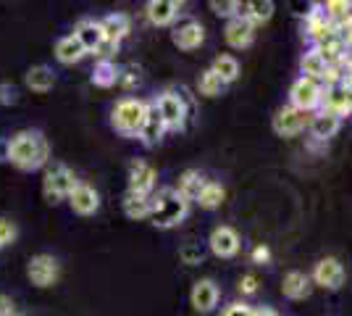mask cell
<instances>
[{"instance_id":"obj_45","label":"cell","mask_w":352,"mask_h":316,"mask_svg":"<svg viewBox=\"0 0 352 316\" xmlns=\"http://www.w3.org/2000/svg\"><path fill=\"white\" fill-rule=\"evenodd\" d=\"M14 316H21V314H14Z\"/></svg>"},{"instance_id":"obj_17","label":"cell","mask_w":352,"mask_h":316,"mask_svg":"<svg viewBox=\"0 0 352 316\" xmlns=\"http://www.w3.org/2000/svg\"><path fill=\"white\" fill-rule=\"evenodd\" d=\"M145 14L150 19V24L155 27H168L174 24L179 14H182V6L176 0H150L145 6Z\"/></svg>"},{"instance_id":"obj_34","label":"cell","mask_w":352,"mask_h":316,"mask_svg":"<svg viewBox=\"0 0 352 316\" xmlns=\"http://www.w3.org/2000/svg\"><path fill=\"white\" fill-rule=\"evenodd\" d=\"M210 8H213V14L223 16V19H234L242 14V3H236V0H210Z\"/></svg>"},{"instance_id":"obj_8","label":"cell","mask_w":352,"mask_h":316,"mask_svg":"<svg viewBox=\"0 0 352 316\" xmlns=\"http://www.w3.org/2000/svg\"><path fill=\"white\" fill-rule=\"evenodd\" d=\"M271 124H274V132L279 137H294L308 127V114L297 111L292 105H284V108H279V111L274 114V121H271Z\"/></svg>"},{"instance_id":"obj_32","label":"cell","mask_w":352,"mask_h":316,"mask_svg":"<svg viewBox=\"0 0 352 316\" xmlns=\"http://www.w3.org/2000/svg\"><path fill=\"white\" fill-rule=\"evenodd\" d=\"M223 198H226V193H223V187H221L219 182H206L195 203H200V209L213 211V209H219L221 203H223Z\"/></svg>"},{"instance_id":"obj_3","label":"cell","mask_w":352,"mask_h":316,"mask_svg":"<svg viewBox=\"0 0 352 316\" xmlns=\"http://www.w3.org/2000/svg\"><path fill=\"white\" fill-rule=\"evenodd\" d=\"M147 103L140 98H124L113 105V114H111V124L113 129L121 132L124 137H137L140 135V127L145 121Z\"/></svg>"},{"instance_id":"obj_38","label":"cell","mask_w":352,"mask_h":316,"mask_svg":"<svg viewBox=\"0 0 352 316\" xmlns=\"http://www.w3.org/2000/svg\"><path fill=\"white\" fill-rule=\"evenodd\" d=\"M239 293H242V295H255V293H258V277H255V274H245V277L239 280Z\"/></svg>"},{"instance_id":"obj_42","label":"cell","mask_w":352,"mask_h":316,"mask_svg":"<svg viewBox=\"0 0 352 316\" xmlns=\"http://www.w3.org/2000/svg\"><path fill=\"white\" fill-rule=\"evenodd\" d=\"M14 314H16L14 301H11L8 295H3V293H0V316H14Z\"/></svg>"},{"instance_id":"obj_26","label":"cell","mask_w":352,"mask_h":316,"mask_svg":"<svg viewBox=\"0 0 352 316\" xmlns=\"http://www.w3.org/2000/svg\"><path fill=\"white\" fill-rule=\"evenodd\" d=\"M24 82H27V87L34 92H47L53 90V85H56V74H53V69H47V66H32L27 76H24Z\"/></svg>"},{"instance_id":"obj_10","label":"cell","mask_w":352,"mask_h":316,"mask_svg":"<svg viewBox=\"0 0 352 316\" xmlns=\"http://www.w3.org/2000/svg\"><path fill=\"white\" fill-rule=\"evenodd\" d=\"M310 282L321 285L323 290H339V287H342V282H344V269H342L339 258H334V256L321 258V261L316 264V269H313Z\"/></svg>"},{"instance_id":"obj_21","label":"cell","mask_w":352,"mask_h":316,"mask_svg":"<svg viewBox=\"0 0 352 316\" xmlns=\"http://www.w3.org/2000/svg\"><path fill=\"white\" fill-rule=\"evenodd\" d=\"M310 290H313V282H310L308 274H302V271H289V274L284 277V282H281V293H284V298H289V301H302V298H308Z\"/></svg>"},{"instance_id":"obj_25","label":"cell","mask_w":352,"mask_h":316,"mask_svg":"<svg viewBox=\"0 0 352 316\" xmlns=\"http://www.w3.org/2000/svg\"><path fill=\"white\" fill-rule=\"evenodd\" d=\"M87 56L85 53V48L79 45V40L74 37V34H66V37H60L58 43H56V59L60 61V63H76V61H82Z\"/></svg>"},{"instance_id":"obj_39","label":"cell","mask_w":352,"mask_h":316,"mask_svg":"<svg viewBox=\"0 0 352 316\" xmlns=\"http://www.w3.org/2000/svg\"><path fill=\"white\" fill-rule=\"evenodd\" d=\"M19 101V92H16L14 85H8V82H3L0 85V103L3 105H14Z\"/></svg>"},{"instance_id":"obj_43","label":"cell","mask_w":352,"mask_h":316,"mask_svg":"<svg viewBox=\"0 0 352 316\" xmlns=\"http://www.w3.org/2000/svg\"><path fill=\"white\" fill-rule=\"evenodd\" d=\"M0 161H8V140L0 137Z\"/></svg>"},{"instance_id":"obj_19","label":"cell","mask_w":352,"mask_h":316,"mask_svg":"<svg viewBox=\"0 0 352 316\" xmlns=\"http://www.w3.org/2000/svg\"><path fill=\"white\" fill-rule=\"evenodd\" d=\"M339 127H342V119L334 116V114H329V111H318L316 116H310L308 119L310 135H313V140H318V143L331 140V137L339 132Z\"/></svg>"},{"instance_id":"obj_15","label":"cell","mask_w":352,"mask_h":316,"mask_svg":"<svg viewBox=\"0 0 352 316\" xmlns=\"http://www.w3.org/2000/svg\"><path fill=\"white\" fill-rule=\"evenodd\" d=\"M66 200H69V206H72L76 213H82V216H89V213H95V211L100 209V196H98V190L85 185V182H76Z\"/></svg>"},{"instance_id":"obj_12","label":"cell","mask_w":352,"mask_h":316,"mask_svg":"<svg viewBox=\"0 0 352 316\" xmlns=\"http://www.w3.org/2000/svg\"><path fill=\"white\" fill-rule=\"evenodd\" d=\"M155 180H158V174L147 161H132L129 164V193L150 196L153 187H155Z\"/></svg>"},{"instance_id":"obj_41","label":"cell","mask_w":352,"mask_h":316,"mask_svg":"<svg viewBox=\"0 0 352 316\" xmlns=\"http://www.w3.org/2000/svg\"><path fill=\"white\" fill-rule=\"evenodd\" d=\"M250 258H252V264H268V261H271V251H268L265 245H255Z\"/></svg>"},{"instance_id":"obj_30","label":"cell","mask_w":352,"mask_h":316,"mask_svg":"<svg viewBox=\"0 0 352 316\" xmlns=\"http://www.w3.org/2000/svg\"><path fill=\"white\" fill-rule=\"evenodd\" d=\"M210 72L219 76L223 85H232L236 76H239V61L234 56H219V59L213 61Z\"/></svg>"},{"instance_id":"obj_5","label":"cell","mask_w":352,"mask_h":316,"mask_svg":"<svg viewBox=\"0 0 352 316\" xmlns=\"http://www.w3.org/2000/svg\"><path fill=\"white\" fill-rule=\"evenodd\" d=\"M321 95H323V85L316 82V79H308V76H300L294 79L292 90H289V105L308 114V111H316L321 108Z\"/></svg>"},{"instance_id":"obj_11","label":"cell","mask_w":352,"mask_h":316,"mask_svg":"<svg viewBox=\"0 0 352 316\" xmlns=\"http://www.w3.org/2000/svg\"><path fill=\"white\" fill-rule=\"evenodd\" d=\"M321 111H329V114H334L339 119L342 116H350L352 111L350 87H344V85H329V87H323Z\"/></svg>"},{"instance_id":"obj_6","label":"cell","mask_w":352,"mask_h":316,"mask_svg":"<svg viewBox=\"0 0 352 316\" xmlns=\"http://www.w3.org/2000/svg\"><path fill=\"white\" fill-rule=\"evenodd\" d=\"M27 277L34 287H53L60 277V266L58 261L47 253H40V256H32L30 264H27Z\"/></svg>"},{"instance_id":"obj_44","label":"cell","mask_w":352,"mask_h":316,"mask_svg":"<svg viewBox=\"0 0 352 316\" xmlns=\"http://www.w3.org/2000/svg\"><path fill=\"white\" fill-rule=\"evenodd\" d=\"M252 316H279V314H276L274 308H255V311H252Z\"/></svg>"},{"instance_id":"obj_2","label":"cell","mask_w":352,"mask_h":316,"mask_svg":"<svg viewBox=\"0 0 352 316\" xmlns=\"http://www.w3.org/2000/svg\"><path fill=\"white\" fill-rule=\"evenodd\" d=\"M190 213V203L176 193L174 187H163L155 196L150 198V222L161 229L182 224Z\"/></svg>"},{"instance_id":"obj_29","label":"cell","mask_w":352,"mask_h":316,"mask_svg":"<svg viewBox=\"0 0 352 316\" xmlns=\"http://www.w3.org/2000/svg\"><path fill=\"white\" fill-rule=\"evenodd\" d=\"M124 213L129 219H150V196H134V193H126L124 196Z\"/></svg>"},{"instance_id":"obj_18","label":"cell","mask_w":352,"mask_h":316,"mask_svg":"<svg viewBox=\"0 0 352 316\" xmlns=\"http://www.w3.org/2000/svg\"><path fill=\"white\" fill-rule=\"evenodd\" d=\"M168 129H166V124H163L161 114H158V108L155 103H147V114H145V121H142V127H140V140L145 143V145H158L163 140Z\"/></svg>"},{"instance_id":"obj_35","label":"cell","mask_w":352,"mask_h":316,"mask_svg":"<svg viewBox=\"0 0 352 316\" xmlns=\"http://www.w3.org/2000/svg\"><path fill=\"white\" fill-rule=\"evenodd\" d=\"M179 258H182L184 264L195 266V264H200V261H203V248H200L197 242H187V245L179 251Z\"/></svg>"},{"instance_id":"obj_24","label":"cell","mask_w":352,"mask_h":316,"mask_svg":"<svg viewBox=\"0 0 352 316\" xmlns=\"http://www.w3.org/2000/svg\"><path fill=\"white\" fill-rule=\"evenodd\" d=\"M274 8H276V6H274L271 0H252V3H242V16L248 19L252 27H258V24L271 21Z\"/></svg>"},{"instance_id":"obj_28","label":"cell","mask_w":352,"mask_h":316,"mask_svg":"<svg viewBox=\"0 0 352 316\" xmlns=\"http://www.w3.org/2000/svg\"><path fill=\"white\" fill-rule=\"evenodd\" d=\"M326 59H323L321 53L316 50V48H310L308 53L300 59V69H302V76H308V79H316V82H321L323 74H326Z\"/></svg>"},{"instance_id":"obj_1","label":"cell","mask_w":352,"mask_h":316,"mask_svg":"<svg viewBox=\"0 0 352 316\" xmlns=\"http://www.w3.org/2000/svg\"><path fill=\"white\" fill-rule=\"evenodd\" d=\"M47 158H50V145H47L43 132H37V129L16 132L8 140V161L21 171L43 169L47 164Z\"/></svg>"},{"instance_id":"obj_31","label":"cell","mask_w":352,"mask_h":316,"mask_svg":"<svg viewBox=\"0 0 352 316\" xmlns=\"http://www.w3.org/2000/svg\"><path fill=\"white\" fill-rule=\"evenodd\" d=\"M118 66L113 61H98V66H95V72H92V85H98V87H113L118 82Z\"/></svg>"},{"instance_id":"obj_40","label":"cell","mask_w":352,"mask_h":316,"mask_svg":"<svg viewBox=\"0 0 352 316\" xmlns=\"http://www.w3.org/2000/svg\"><path fill=\"white\" fill-rule=\"evenodd\" d=\"M221 316H252V308L245 306V303H232V306L223 308V314Z\"/></svg>"},{"instance_id":"obj_16","label":"cell","mask_w":352,"mask_h":316,"mask_svg":"<svg viewBox=\"0 0 352 316\" xmlns=\"http://www.w3.org/2000/svg\"><path fill=\"white\" fill-rule=\"evenodd\" d=\"M219 285L213 282V280H200V282H195V287H192V308L195 311H200V314H210L216 306H219Z\"/></svg>"},{"instance_id":"obj_14","label":"cell","mask_w":352,"mask_h":316,"mask_svg":"<svg viewBox=\"0 0 352 316\" xmlns=\"http://www.w3.org/2000/svg\"><path fill=\"white\" fill-rule=\"evenodd\" d=\"M171 40H174V45L182 48V50H195V48L203 45V40H206V30H203L195 19H184L182 24H176L174 27Z\"/></svg>"},{"instance_id":"obj_27","label":"cell","mask_w":352,"mask_h":316,"mask_svg":"<svg viewBox=\"0 0 352 316\" xmlns=\"http://www.w3.org/2000/svg\"><path fill=\"white\" fill-rule=\"evenodd\" d=\"M305 32H308V37L313 40V45H316L318 40H323L329 32H334L331 21L323 16L321 6H313V11L308 14V27H305Z\"/></svg>"},{"instance_id":"obj_33","label":"cell","mask_w":352,"mask_h":316,"mask_svg":"<svg viewBox=\"0 0 352 316\" xmlns=\"http://www.w3.org/2000/svg\"><path fill=\"white\" fill-rule=\"evenodd\" d=\"M197 87H200V95H206V98H216V95H221V92H223V87H226V85H223L219 76L208 69V72H203V74H200V79H197Z\"/></svg>"},{"instance_id":"obj_4","label":"cell","mask_w":352,"mask_h":316,"mask_svg":"<svg viewBox=\"0 0 352 316\" xmlns=\"http://www.w3.org/2000/svg\"><path fill=\"white\" fill-rule=\"evenodd\" d=\"M74 185H76V177L72 174V169H66L63 164L50 166V169L45 171V180H43L45 200H47V203H60V200H66L69 193L74 190Z\"/></svg>"},{"instance_id":"obj_9","label":"cell","mask_w":352,"mask_h":316,"mask_svg":"<svg viewBox=\"0 0 352 316\" xmlns=\"http://www.w3.org/2000/svg\"><path fill=\"white\" fill-rule=\"evenodd\" d=\"M208 245H210V253L219 258H232L239 253V248H242V240H239V235H236V229L232 227L221 224L216 227L213 232H210V238H208Z\"/></svg>"},{"instance_id":"obj_37","label":"cell","mask_w":352,"mask_h":316,"mask_svg":"<svg viewBox=\"0 0 352 316\" xmlns=\"http://www.w3.org/2000/svg\"><path fill=\"white\" fill-rule=\"evenodd\" d=\"M116 53H118L116 43H108V40H103V43H100V48H98L92 56H95L98 61H113V56H116Z\"/></svg>"},{"instance_id":"obj_22","label":"cell","mask_w":352,"mask_h":316,"mask_svg":"<svg viewBox=\"0 0 352 316\" xmlns=\"http://www.w3.org/2000/svg\"><path fill=\"white\" fill-rule=\"evenodd\" d=\"M100 30H103V40L121 45V40L129 34V16L126 14H108L103 21H100Z\"/></svg>"},{"instance_id":"obj_13","label":"cell","mask_w":352,"mask_h":316,"mask_svg":"<svg viewBox=\"0 0 352 316\" xmlns=\"http://www.w3.org/2000/svg\"><path fill=\"white\" fill-rule=\"evenodd\" d=\"M223 37H226V43L236 50H245V48L252 45V40H255V27L250 24L245 16L239 14L234 19H229L226 21V30H223Z\"/></svg>"},{"instance_id":"obj_20","label":"cell","mask_w":352,"mask_h":316,"mask_svg":"<svg viewBox=\"0 0 352 316\" xmlns=\"http://www.w3.org/2000/svg\"><path fill=\"white\" fill-rule=\"evenodd\" d=\"M74 37L79 40V45L85 48V53H95L100 43H103V30H100V21H92V19H82L74 30Z\"/></svg>"},{"instance_id":"obj_23","label":"cell","mask_w":352,"mask_h":316,"mask_svg":"<svg viewBox=\"0 0 352 316\" xmlns=\"http://www.w3.org/2000/svg\"><path fill=\"white\" fill-rule=\"evenodd\" d=\"M206 182L208 180L197 171V169H187V171L179 177V187H174V190L184 198L187 203H192V200H197V196H200V190H203Z\"/></svg>"},{"instance_id":"obj_36","label":"cell","mask_w":352,"mask_h":316,"mask_svg":"<svg viewBox=\"0 0 352 316\" xmlns=\"http://www.w3.org/2000/svg\"><path fill=\"white\" fill-rule=\"evenodd\" d=\"M16 224L11 222V219H0V248L3 245H11V242L16 240Z\"/></svg>"},{"instance_id":"obj_7","label":"cell","mask_w":352,"mask_h":316,"mask_svg":"<svg viewBox=\"0 0 352 316\" xmlns=\"http://www.w3.org/2000/svg\"><path fill=\"white\" fill-rule=\"evenodd\" d=\"M155 108H158V114H161L166 129H184L187 105L182 101V95H176V92H163L161 98L155 101Z\"/></svg>"}]
</instances>
